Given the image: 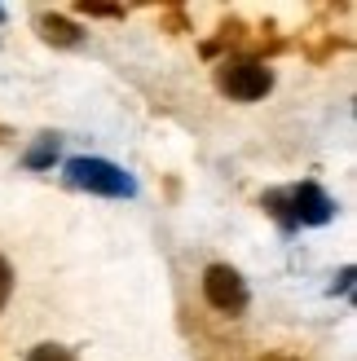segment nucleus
Masks as SVG:
<instances>
[{
    "instance_id": "2",
    "label": "nucleus",
    "mask_w": 357,
    "mask_h": 361,
    "mask_svg": "<svg viewBox=\"0 0 357 361\" xmlns=\"http://www.w3.org/2000/svg\"><path fill=\"white\" fill-rule=\"evenodd\" d=\"M71 180L93 194H133V180L115 164H106V159H75L71 164Z\"/></svg>"
},
{
    "instance_id": "1",
    "label": "nucleus",
    "mask_w": 357,
    "mask_h": 361,
    "mask_svg": "<svg viewBox=\"0 0 357 361\" xmlns=\"http://www.w3.org/2000/svg\"><path fill=\"white\" fill-rule=\"evenodd\" d=\"M203 295H207L212 309H221V313H243L247 309V286L229 264H212L203 274Z\"/></svg>"
},
{
    "instance_id": "3",
    "label": "nucleus",
    "mask_w": 357,
    "mask_h": 361,
    "mask_svg": "<svg viewBox=\"0 0 357 361\" xmlns=\"http://www.w3.org/2000/svg\"><path fill=\"white\" fill-rule=\"evenodd\" d=\"M270 84H274V75H270V66H260V62H229L221 71V88H225L229 97H238V102L265 97V93H270Z\"/></svg>"
},
{
    "instance_id": "6",
    "label": "nucleus",
    "mask_w": 357,
    "mask_h": 361,
    "mask_svg": "<svg viewBox=\"0 0 357 361\" xmlns=\"http://www.w3.org/2000/svg\"><path fill=\"white\" fill-rule=\"evenodd\" d=\"M9 291H13V269H9L5 260H0V309L9 304Z\"/></svg>"
},
{
    "instance_id": "4",
    "label": "nucleus",
    "mask_w": 357,
    "mask_h": 361,
    "mask_svg": "<svg viewBox=\"0 0 357 361\" xmlns=\"http://www.w3.org/2000/svg\"><path fill=\"white\" fill-rule=\"evenodd\" d=\"M287 203H291V221L300 225H327L331 216H335V203L317 190V185H300L287 194Z\"/></svg>"
},
{
    "instance_id": "5",
    "label": "nucleus",
    "mask_w": 357,
    "mask_h": 361,
    "mask_svg": "<svg viewBox=\"0 0 357 361\" xmlns=\"http://www.w3.org/2000/svg\"><path fill=\"white\" fill-rule=\"evenodd\" d=\"M27 361H75V357H71L62 344H40V348H35Z\"/></svg>"
},
{
    "instance_id": "7",
    "label": "nucleus",
    "mask_w": 357,
    "mask_h": 361,
    "mask_svg": "<svg viewBox=\"0 0 357 361\" xmlns=\"http://www.w3.org/2000/svg\"><path fill=\"white\" fill-rule=\"evenodd\" d=\"M58 35V40H75V31H71L66 23H49V40Z\"/></svg>"
}]
</instances>
